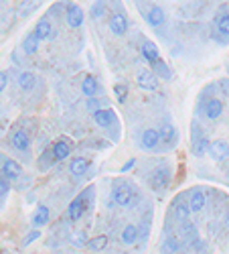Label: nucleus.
Returning <instances> with one entry per match:
<instances>
[{
  "instance_id": "obj_1",
  "label": "nucleus",
  "mask_w": 229,
  "mask_h": 254,
  "mask_svg": "<svg viewBox=\"0 0 229 254\" xmlns=\"http://www.w3.org/2000/svg\"><path fill=\"white\" fill-rule=\"evenodd\" d=\"M112 197H114L116 205H120V207H132V205H136L138 199H140L138 189H136L132 183H126V181H118V183L114 185Z\"/></svg>"
},
{
  "instance_id": "obj_2",
  "label": "nucleus",
  "mask_w": 229,
  "mask_h": 254,
  "mask_svg": "<svg viewBox=\"0 0 229 254\" xmlns=\"http://www.w3.org/2000/svg\"><path fill=\"white\" fill-rule=\"evenodd\" d=\"M92 195H93V187H88V189H83V191L69 203L67 214H69V218H71L73 222L81 220L83 216H86V211L92 207V199H90Z\"/></svg>"
},
{
  "instance_id": "obj_3",
  "label": "nucleus",
  "mask_w": 229,
  "mask_h": 254,
  "mask_svg": "<svg viewBox=\"0 0 229 254\" xmlns=\"http://www.w3.org/2000/svg\"><path fill=\"white\" fill-rule=\"evenodd\" d=\"M193 136H191V151L195 157H203L205 153H209V138L205 136V132L201 130L199 122H193Z\"/></svg>"
},
{
  "instance_id": "obj_4",
  "label": "nucleus",
  "mask_w": 229,
  "mask_h": 254,
  "mask_svg": "<svg viewBox=\"0 0 229 254\" xmlns=\"http://www.w3.org/2000/svg\"><path fill=\"white\" fill-rule=\"evenodd\" d=\"M171 179H173L171 167H158V169H154V171H152L148 183H150V187L154 189L156 193H162L164 189L171 185Z\"/></svg>"
},
{
  "instance_id": "obj_5",
  "label": "nucleus",
  "mask_w": 229,
  "mask_h": 254,
  "mask_svg": "<svg viewBox=\"0 0 229 254\" xmlns=\"http://www.w3.org/2000/svg\"><path fill=\"white\" fill-rule=\"evenodd\" d=\"M0 175L12 183V181H16L20 175H23V167H20V163L14 161V159H4L2 167H0Z\"/></svg>"
},
{
  "instance_id": "obj_6",
  "label": "nucleus",
  "mask_w": 229,
  "mask_h": 254,
  "mask_svg": "<svg viewBox=\"0 0 229 254\" xmlns=\"http://www.w3.org/2000/svg\"><path fill=\"white\" fill-rule=\"evenodd\" d=\"M51 151H53L55 161L59 163V161L69 159V155H71V151H73V144H71V140H69V138H63V136H61V138H57V140L53 142Z\"/></svg>"
},
{
  "instance_id": "obj_7",
  "label": "nucleus",
  "mask_w": 229,
  "mask_h": 254,
  "mask_svg": "<svg viewBox=\"0 0 229 254\" xmlns=\"http://www.w3.org/2000/svg\"><path fill=\"white\" fill-rule=\"evenodd\" d=\"M136 81H138V86H140L142 90H146V92L158 90V77H156L154 71H150V69H140L138 75H136Z\"/></svg>"
},
{
  "instance_id": "obj_8",
  "label": "nucleus",
  "mask_w": 229,
  "mask_h": 254,
  "mask_svg": "<svg viewBox=\"0 0 229 254\" xmlns=\"http://www.w3.org/2000/svg\"><path fill=\"white\" fill-rule=\"evenodd\" d=\"M138 8L146 14V20H148V25L150 27H160V25H164V20H166V14H164V10L160 8V6H146L144 8L142 4H138Z\"/></svg>"
},
{
  "instance_id": "obj_9",
  "label": "nucleus",
  "mask_w": 229,
  "mask_h": 254,
  "mask_svg": "<svg viewBox=\"0 0 229 254\" xmlns=\"http://www.w3.org/2000/svg\"><path fill=\"white\" fill-rule=\"evenodd\" d=\"M10 144L14 146L16 151H20V153H27L29 149H31V136H29V132H25V130H12L10 132Z\"/></svg>"
},
{
  "instance_id": "obj_10",
  "label": "nucleus",
  "mask_w": 229,
  "mask_h": 254,
  "mask_svg": "<svg viewBox=\"0 0 229 254\" xmlns=\"http://www.w3.org/2000/svg\"><path fill=\"white\" fill-rule=\"evenodd\" d=\"M209 157L213 161H225L229 157V142L223 138H217L209 144Z\"/></svg>"
},
{
  "instance_id": "obj_11",
  "label": "nucleus",
  "mask_w": 229,
  "mask_h": 254,
  "mask_svg": "<svg viewBox=\"0 0 229 254\" xmlns=\"http://www.w3.org/2000/svg\"><path fill=\"white\" fill-rule=\"evenodd\" d=\"M160 142L162 144H166V146H175L177 144V140H179V132H177V128L171 124V122H164L162 126H160Z\"/></svg>"
},
{
  "instance_id": "obj_12",
  "label": "nucleus",
  "mask_w": 229,
  "mask_h": 254,
  "mask_svg": "<svg viewBox=\"0 0 229 254\" xmlns=\"http://www.w3.org/2000/svg\"><path fill=\"white\" fill-rule=\"evenodd\" d=\"M110 31H112L116 37L126 35V33H128V18L124 16L122 12L112 14V18H110Z\"/></svg>"
},
{
  "instance_id": "obj_13",
  "label": "nucleus",
  "mask_w": 229,
  "mask_h": 254,
  "mask_svg": "<svg viewBox=\"0 0 229 254\" xmlns=\"http://www.w3.org/2000/svg\"><path fill=\"white\" fill-rule=\"evenodd\" d=\"M65 18H67V25L71 29H77L83 25V10L79 4H69L65 10Z\"/></svg>"
},
{
  "instance_id": "obj_14",
  "label": "nucleus",
  "mask_w": 229,
  "mask_h": 254,
  "mask_svg": "<svg viewBox=\"0 0 229 254\" xmlns=\"http://www.w3.org/2000/svg\"><path fill=\"white\" fill-rule=\"evenodd\" d=\"M35 37L39 39V41H47V39H53V35H55V31H53V25H51V20L49 18H41L39 23H37V27H35Z\"/></svg>"
},
{
  "instance_id": "obj_15",
  "label": "nucleus",
  "mask_w": 229,
  "mask_h": 254,
  "mask_svg": "<svg viewBox=\"0 0 229 254\" xmlns=\"http://www.w3.org/2000/svg\"><path fill=\"white\" fill-rule=\"evenodd\" d=\"M189 207H191V214H197V211H201L203 207H205V203H207V195H205V191L203 189H193V191L189 193Z\"/></svg>"
},
{
  "instance_id": "obj_16",
  "label": "nucleus",
  "mask_w": 229,
  "mask_h": 254,
  "mask_svg": "<svg viewBox=\"0 0 229 254\" xmlns=\"http://www.w3.org/2000/svg\"><path fill=\"white\" fill-rule=\"evenodd\" d=\"M90 159H86V157H75V159H71V163H69V173L73 175V177H83L88 173V169H90Z\"/></svg>"
},
{
  "instance_id": "obj_17",
  "label": "nucleus",
  "mask_w": 229,
  "mask_h": 254,
  "mask_svg": "<svg viewBox=\"0 0 229 254\" xmlns=\"http://www.w3.org/2000/svg\"><path fill=\"white\" fill-rule=\"evenodd\" d=\"M140 144L144 146V149L154 151L156 146L160 144V132H158V130H154V128L144 130V132H142V138H140Z\"/></svg>"
},
{
  "instance_id": "obj_18",
  "label": "nucleus",
  "mask_w": 229,
  "mask_h": 254,
  "mask_svg": "<svg viewBox=\"0 0 229 254\" xmlns=\"http://www.w3.org/2000/svg\"><path fill=\"white\" fill-rule=\"evenodd\" d=\"M142 57L146 59L150 65H154L156 61H160V51H158L156 43H152V41H144L142 43Z\"/></svg>"
},
{
  "instance_id": "obj_19",
  "label": "nucleus",
  "mask_w": 229,
  "mask_h": 254,
  "mask_svg": "<svg viewBox=\"0 0 229 254\" xmlns=\"http://www.w3.org/2000/svg\"><path fill=\"white\" fill-rule=\"evenodd\" d=\"M205 114L209 120H217L223 114V102L219 98H211L209 102L205 104Z\"/></svg>"
},
{
  "instance_id": "obj_20",
  "label": "nucleus",
  "mask_w": 229,
  "mask_h": 254,
  "mask_svg": "<svg viewBox=\"0 0 229 254\" xmlns=\"http://www.w3.org/2000/svg\"><path fill=\"white\" fill-rule=\"evenodd\" d=\"M173 214L179 218V220H186L191 216V207H189V201H186L184 197H179L175 203H173Z\"/></svg>"
},
{
  "instance_id": "obj_21",
  "label": "nucleus",
  "mask_w": 229,
  "mask_h": 254,
  "mask_svg": "<svg viewBox=\"0 0 229 254\" xmlns=\"http://www.w3.org/2000/svg\"><path fill=\"white\" fill-rule=\"evenodd\" d=\"M114 118H116V114L112 110H97V112H93V120H95L97 126H101V128H110Z\"/></svg>"
},
{
  "instance_id": "obj_22",
  "label": "nucleus",
  "mask_w": 229,
  "mask_h": 254,
  "mask_svg": "<svg viewBox=\"0 0 229 254\" xmlns=\"http://www.w3.org/2000/svg\"><path fill=\"white\" fill-rule=\"evenodd\" d=\"M49 207L47 205H39L37 211H35V216H33V226L35 228H41V226H47L49 224Z\"/></svg>"
},
{
  "instance_id": "obj_23",
  "label": "nucleus",
  "mask_w": 229,
  "mask_h": 254,
  "mask_svg": "<svg viewBox=\"0 0 229 254\" xmlns=\"http://www.w3.org/2000/svg\"><path fill=\"white\" fill-rule=\"evenodd\" d=\"M138 236H140V232H138V228L134 226V224H128L126 228L122 230V242L124 244H134L136 240H138Z\"/></svg>"
},
{
  "instance_id": "obj_24",
  "label": "nucleus",
  "mask_w": 229,
  "mask_h": 254,
  "mask_svg": "<svg viewBox=\"0 0 229 254\" xmlns=\"http://www.w3.org/2000/svg\"><path fill=\"white\" fill-rule=\"evenodd\" d=\"M81 92L86 94L88 98L95 96V92H97V79L93 75H86V77H83V81H81Z\"/></svg>"
},
{
  "instance_id": "obj_25",
  "label": "nucleus",
  "mask_w": 229,
  "mask_h": 254,
  "mask_svg": "<svg viewBox=\"0 0 229 254\" xmlns=\"http://www.w3.org/2000/svg\"><path fill=\"white\" fill-rule=\"evenodd\" d=\"M39 43H41V41L35 37V33H29V35L25 37V41H23V51H25L27 55H35V53L39 51Z\"/></svg>"
},
{
  "instance_id": "obj_26",
  "label": "nucleus",
  "mask_w": 229,
  "mask_h": 254,
  "mask_svg": "<svg viewBox=\"0 0 229 254\" xmlns=\"http://www.w3.org/2000/svg\"><path fill=\"white\" fill-rule=\"evenodd\" d=\"M215 27H217V31H219L225 39H229V14H227V12L217 14V18H215Z\"/></svg>"
},
{
  "instance_id": "obj_27",
  "label": "nucleus",
  "mask_w": 229,
  "mask_h": 254,
  "mask_svg": "<svg viewBox=\"0 0 229 254\" xmlns=\"http://www.w3.org/2000/svg\"><path fill=\"white\" fill-rule=\"evenodd\" d=\"M18 86L23 88L25 92H31L35 88V75L31 71H23V73H20V77H18Z\"/></svg>"
},
{
  "instance_id": "obj_28",
  "label": "nucleus",
  "mask_w": 229,
  "mask_h": 254,
  "mask_svg": "<svg viewBox=\"0 0 229 254\" xmlns=\"http://www.w3.org/2000/svg\"><path fill=\"white\" fill-rule=\"evenodd\" d=\"M55 163H57V161H55V157H53V151H51V149H49V151H45L43 155L39 157V169H41V171H47V169H51Z\"/></svg>"
},
{
  "instance_id": "obj_29",
  "label": "nucleus",
  "mask_w": 229,
  "mask_h": 254,
  "mask_svg": "<svg viewBox=\"0 0 229 254\" xmlns=\"http://www.w3.org/2000/svg\"><path fill=\"white\" fill-rule=\"evenodd\" d=\"M150 67L154 69V75L158 73V75H160L162 79H171V77H173V73H171L169 65H166V63H164L162 59H160V61H156V63H154V65H150Z\"/></svg>"
},
{
  "instance_id": "obj_30",
  "label": "nucleus",
  "mask_w": 229,
  "mask_h": 254,
  "mask_svg": "<svg viewBox=\"0 0 229 254\" xmlns=\"http://www.w3.org/2000/svg\"><path fill=\"white\" fill-rule=\"evenodd\" d=\"M108 246V236H95V238H92V240H88V248L90 250H103V248H106Z\"/></svg>"
},
{
  "instance_id": "obj_31",
  "label": "nucleus",
  "mask_w": 229,
  "mask_h": 254,
  "mask_svg": "<svg viewBox=\"0 0 229 254\" xmlns=\"http://www.w3.org/2000/svg\"><path fill=\"white\" fill-rule=\"evenodd\" d=\"M177 252H179V240L175 236L166 238L162 244V254H177Z\"/></svg>"
},
{
  "instance_id": "obj_32",
  "label": "nucleus",
  "mask_w": 229,
  "mask_h": 254,
  "mask_svg": "<svg viewBox=\"0 0 229 254\" xmlns=\"http://www.w3.org/2000/svg\"><path fill=\"white\" fill-rule=\"evenodd\" d=\"M114 96H116V102H126L128 98V86H124V83H116L114 86Z\"/></svg>"
},
{
  "instance_id": "obj_33",
  "label": "nucleus",
  "mask_w": 229,
  "mask_h": 254,
  "mask_svg": "<svg viewBox=\"0 0 229 254\" xmlns=\"http://www.w3.org/2000/svg\"><path fill=\"white\" fill-rule=\"evenodd\" d=\"M10 191V181H6L2 175H0V201H2Z\"/></svg>"
},
{
  "instance_id": "obj_34",
  "label": "nucleus",
  "mask_w": 229,
  "mask_h": 254,
  "mask_svg": "<svg viewBox=\"0 0 229 254\" xmlns=\"http://www.w3.org/2000/svg\"><path fill=\"white\" fill-rule=\"evenodd\" d=\"M103 12H106V4H103V2H97V4L92 6V14H93V18L103 16Z\"/></svg>"
},
{
  "instance_id": "obj_35",
  "label": "nucleus",
  "mask_w": 229,
  "mask_h": 254,
  "mask_svg": "<svg viewBox=\"0 0 229 254\" xmlns=\"http://www.w3.org/2000/svg\"><path fill=\"white\" fill-rule=\"evenodd\" d=\"M71 242H73V244H86V246H88V236H86V232H79V234H71Z\"/></svg>"
},
{
  "instance_id": "obj_36",
  "label": "nucleus",
  "mask_w": 229,
  "mask_h": 254,
  "mask_svg": "<svg viewBox=\"0 0 229 254\" xmlns=\"http://www.w3.org/2000/svg\"><path fill=\"white\" fill-rule=\"evenodd\" d=\"M39 236H41V232H39V230H33L31 234H27V236H25V240H23V246H29V244H31V242H35Z\"/></svg>"
},
{
  "instance_id": "obj_37",
  "label": "nucleus",
  "mask_w": 229,
  "mask_h": 254,
  "mask_svg": "<svg viewBox=\"0 0 229 254\" xmlns=\"http://www.w3.org/2000/svg\"><path fill=\"white\" fill-rule=\"evenodd\" d=\"M8 86V73L6 71H0V94H2Z\"/></svg>"
},
{
  "instance_id": "obj_38",
  "label": "nucleus",
  "mask_w": 229,
  "mask_h": 254,
  "mask_svg": "<svg viewBox=\"0 0 229 254\" xmlns=\"http://www.w3.org/2000/svg\"><path fill=\"white\" fill-rule=\"evenodd\" d=\"M134 165H136V159H130V161H128L126 165H124V167L120 169V171H122V173H128V171H130V169H132Z\"/></svg>"
},
{
  "instance_id": "obj_39",
  "label": "nucleus",
  "mask_w": 229,
  "mask_h": 254,
  "mask_svg": "<svg viewBox=\"0 0 229 254\" xmlns=\"http://www.w3.org/2000/svg\"><path fill=\"white\" fill-rule=\"evenodd\" d=\"M88 106H90V110H93V112L101 110V108H99V102H97V100H93V98L90 100V104H88Z\"/></svg>"
},
{
  "instance_id": "obj_40",
  "label": "nucleus",
  "mask_w": 229,
  "mask_h": 254,
  "mask_svg": "<svg viewBox=\"0 0 229 254\" xmlns=\"http://www.w3.org/2000/svg\"><path fill=\"white\" fill-rule=\"evenodd\" d=\"M2 161H4V157H2V155H0V163H2Z\"/></svg>"
},
{
  "instance_id": "obj_41",
  "label": "nucleus",
  "mask_w": 229,
  "mask_h": 254,
  "mask_svg": "<svg viewBox=\"0 0 229 254\" xmlns=\"http://www.w3.org/2000/svg\"><path fill=\"white\" fill-rule=\"evenodd\" d=\"M227 14H229V4H227Z\"/></svg>"
}]
</instances>
